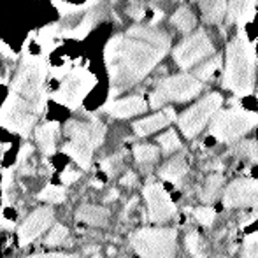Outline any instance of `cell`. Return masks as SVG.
<instances>
[{
    "mask_svg": "<svg viewBox=\"0 0 258 258\" xmlns=\"http://www.w3.org/2000/svg\"><path fill=\"white\" fill-rule=\"evenodd\" d=\"M170 49V35L153 25H134L116 34L104 48L111 97L141 83Z\"/></svg>",
    "mask_w": 258,
    "mask_h": 258,
    "instance_id": "6da1fadb",
    "label": "cell"
},
{
    "mask_svg": "<svg viewBox=\"0 0 258 258\" xmlns=\"http://www.w3.org/2000/svg\"><path fill=\"white\" fill-rule=\"evenodd\" d=\"M46 61L27 56L18 67L11 83V92L0 107V125L28 137L46 105Z\"/></svg>",
    "mask_w": 258,
    "mask_h": 258,
    "instance_id": "7a4b0ae2",
    "label": "cell"
},
{
    "mask_svg": "<svg viewBox=\"0 0 258 258\" xmlns=\"http://www.w3.org/2000/svg\"><path fill=\"white\" fill-rule=\"evenodd\" d=\"M256 78V53L251 42L239 32L227 44L225 53L223 88L237 97L249 95L255 88Z\"/></svg>",
    "mask_w": 258,
    "mask_h": 258,
    "instance_id": "3957f363",
    "label": "cell"
},
{
    "mask_svg": "<svg viewBox=\"0 0 258 258\" xmlns=\"http://www.w3.org/2000/svg\"><path fill=\"white\" fill-rule=\"evenodd\" d=\"M65 134L69 137V143L63 146V153L71 156L81 169H90L93 151L102 144L105 136V126L102 121L71 119L65 123Z\"/></svg>",
    "mask_w": 258,
    "mask_h": 258,
    "instance_id": "277c9868",
    "label": "cell"
},
{
    "mask_svg": "<svg viewBox=\"0 0 258 258\" xmlns=\"http://www.w3.org/2000/svg\"><path fill=\"white\" fill-rule=\"evenodd\" d=\"M258 125V114L242 107L218 111L211 121V136L220 143H235Z\"/></svg>",
    "mask_w": 258,
    "mask_h": 258,
    "instance_id": "5b68a950",
    "label": "cell"
},
{
    "mask_svg": "<svg viewBox=\"0 0 258 258\" xmlns=\"http://www.w3.org/2000/svg\"><path fill=\"white\" fill-rule=\"evenodd\" d=\"M130 244L143 258H174L177 232L174 228H141L132 234Z\"/></svg>",
    "mask_w": 258,
    "mask_h": 258,
    "instance_id": "8992f818",
    "label": "cell"
},
{
    "mask_svg": "<svg viewBox=\"0 0 258 258\" xmlns=\"http://www.w3.org/2000/svg\"><path fill=\"white\" fill-rule=\"evenodd\" d=\"M202 90V83L194 74H174L156 83L150 95V105L158 109L169 102H186L197 97Z\"/></svg>",
    "mask_w": 258,
    "mask_h": 258,
    "instance_id": "52a82bcc",
    "label": "cell"
},
{
    "mask_svg": "<svg viewBox=\"0 0 258 258\" xmlns=\"http://www.w3.org/2000/svg\"><path fill=\"white\" fill-rule=\"evenodd\" d=\"M221 104H223V99H221L220 93L211 92L206 97H202L199 102H195L191 107H188L177 118L179 130L183 132V136L186 139H194L197 134H201L207 123L218 114Z\"/></svg>",
    "mask_w": 258,
    "mask_h": 258,
    "instance_id": "ba28073f",
    "label": "cell"
},
{
    "mask_svg": "<svg viewBox=\"0 0 258 258\" xmlns=\"http://www.w3.org/2000/svg\"><path fill=\"white\" fill-rule=\"evenodd\" d=\"M213 54H214V46L204 28H197L195 32L188 34L172 51L174 61L183 71L195 67L199 61H202L204 58L213 56Z\"/></svg>",
    "mask_w": 258,
    "mask_h": 258,
    "instance_id": "9c48e42d",
    "label": "cell"
},
{
    "mask_svg": "<svg viewBox=\"0 0 258 258\" xmlns=\"http://www.w3.org/2000/svg\"><path fill=\"white\" fill-rule=\"evenodd\" d=\"M148 204V214L153 223H165L176 214V204L170 199L169 191L160 183H148L143 190Z\"/></svg>",
    "mask_w": 258,
    "mask_h": 258,
    "instance_id": "30bf717a",
    "label": "cell"
},
{
    "mask_svg": "<svg viewBox=\"0 0 258 258\" xmlns=\"http://www.w3.org/2000/svg\"><path fill=\"white\" fill-rule=\"evenodd\" d=\"M223 206L228 209H235V207L258 209V179L241 177L232 181L223 194Z\"/></svg>",
    "mask_w": 258,
    "mask_h": 258,
    "instance_id": "8fae6325",
    "label": "cell"
},
{
    "mask_svg": "<svg viewBox=\"0 0 258 258\" xmlns=\"http://www.w3.org/2000/svg\"><path fill=\"white\" fill-rule=\"evenodd\" d=\"M53 209L51 207H39L35 209L27 220L23 221V225L18 230V239H20L21 246H27L28 242H32L35 237L42 234L49 225L53 223Z\"/></svg>",
    "mask_w": 258,
    "mask_h": 258,
    "instance_id": "7c38bea8",
    "label": "cell"
},
{
    "mask_svg": "<svg viewBox=\"0 0 258 258\" xmlns=\"http://www.w3.org/2000/svg\"><path fill=\"white\" fill-rule=\"evenodd\" d=\"M146 109H148V102L143 97L132 95L119 100H111L104 107V111L107 114H111L112 118H132L136 114H143Z\"/></svg>",
    "mask_w": 258,
    "mask_h": 258,
    "instance_id": "4fadbf2b",
    "label": "cell"
},
{
    "mask_svg": "<svg viewBox=\"0 0 258 258\" xmlns=\"http://www.w3.org/2000/svg\"><path fill=\"white\" fill-rule=\"evenodd\" d=\"M174 118H176L174 109L165 107L163 111L156 112L153 116H148V118H143L134 123V132L139 137H146V136H150V134H155V132H158V130L165 128L170 121H174Z\"/></svg>",
    "mask_w": 258,
    "mask_h": 258,
    "instance_id": "5bb4252c",
    "label": "cell"
},
{
    "mask_svg": "<svg viewBox=\"0 0 258 258\" xmlns=\"http://www.w3.org/2000/svg\"><path fill=\"white\" fill-rule=\"evenodd\" d=\"M90 81L86 78H74L71 79L69 83H65L63 86H61L60 93H58V100H60L61 104H65L67 107L74 109L78 107L79 104H81L83 97L86 95V93L90 92Z\"/></svg>",
    "mask_w": 258,
    "mask_h": 258,
    "instance_id": "9a60e30c",
    "label": "cell"
},
{
    "mask_svg": "<svg viewBox=\"0 0 258 258\" xmlns=\"http://www.w3.org/2000/svg\"><path fill=\"white\" fill-rule=\"evenodd\" d=\"M186 172H188V160L184 153L172 156V158L167 163H163L162 169L158 170L160 177L172 184H179L181 179L186 176Z\"/></svg>",
    "mask_w": 258,
    "mask_h": 258,
    "instance_id": "2e32d148",
    "label": "cell"
},
{
    "mask_svg": "<svg viewBox=\"0 0 258 258\" xmlns=\"http://www.w3.org/2000/svg\"><path fill=\"white\" fill-rule=\"evenodd\" d=\"M256 2L258 0H228L227 21L237 25L249 21L256 11Z\"/></svg>",
    "mask_w": 258,
    "mask_h": 258,
    "instance_id": "e0dca14e",
    "label": "cell"
},
{
    "mask_svg": "<svg viewBox=\"0 0 258 258\" xmlns=\"http://www.w3.org/2000/svg\"><path fill=\"white\" fill-rule=\"evenodd\" d=\"M104 13H105V6H102V4H95V6L88 11V14L83 18L81 23H79L76 28H72V30L65 32V35H67V37H72V39L86 37V35L93 30V27L104 18Z\"/></svg>",
    "mask_w": 258,
    "mask_h": 258,
    "instance_id": "ac0fdd59",
    "label": "cell"
},
{
    "mask_svg": "<svg viewBox=\"0 0 258 258\" xmlns=\"http://www.w3.org/2000/svg\"><path fill=\"white\" fill-rule=\"evenodd\" d=\"M202 20L209 25H220L227 18L228 2L227 0H199Z\"/></svg>",
    "mask_w": 258,
    "mask_h": 258,
    "instance_id": "d6986e66",
    "label": "cell"
},
{
    "mask_svg": "<svg viewBox=\"0 0 258 258\" xmlns=\"http://www.w3.org/2000/svg\"><path fill=\"white\" fill-rule=\"evenodd\" d=\"M58 134H60V125L54 121L44 123L35 130V139H37L39 148L44 155H51L54 151V143L58 139Z\"/></svg>",
    "mask_w": 258,
    "mask_h": 258,
    "instance_id": "ffe728a7",
    "label": "cell"
},
{
    "mask_svg": "<svg viewBox=\"0 0 258 258\" xmlns=\"http://www.w3.org/2000/svg\"><path fill=\"white\" fill-rule=\"evenodd\" d=\"M76 218L79 221H85L88 225H95V227H104L109 220V211L100 206H90L85 204L76 211Z\"/></svg>",
    "mask_w": 258,
    "mask_h": 258,
    "instance_id": "44dd1931",
    "label": "cell"
},
{
    "mask_svg": "<svg viewBox=\"0 0 258 258\" xmlns=\"http://www.w3.org/2000/svg\"><path fill=\"white\" fill-rule=\"evenodd\" d=\"M223 183H225V177L221 176L220 172H213L207 176L204 186L199 190V199H201L204 204H211L218 199L220 195L221 188H223Z\"/></svg>",
    "mask_w": 258,
    "mask_h": 258,
    "instance_id": "7402d4cb",
    "label": "cell"
},
{
    "mask_svg": "<svg viewBox=\"0 0 258 258\" xmlns=\"http://www.w3.org/2000/svg\"><path fill=\"white\" fill-rule=\"evenodd\" d=\"M170 23L181 32V34H191L195 32V25H197V16L194 11L186 6H181L176 13L170 16Z\"/></svg>",
    "mask_w": 258,
    "mask_h": 258,
    "instance_id": "603a6c76",
    "label": "cell"
},
{
    "mask_svg": "<svg viewBox=\"0 0 258 258\" xmlns=\"http://www.w3.org/2000/svg\"><path fill=\"white\" fill-rule=\"evenodd\" d=\"M158 156H160V150L153 146V144H137L134 148V158H136V162L143 163V165L156 162Z\"/></svg>",
    "mask_w": 258,
    "mask_h": 258,
    "instance_id": "cb8c5ba5",
    "label": "cell"
},
{
    "mask_svg": "<svg viewBox=\"0 0 258 258\" xmlns=\"http://www.w3.org/2000/svg\"><path fill=\"white\" fill-rule=\"evenodd\" d=\"M184 246H186L188 253L194 258H207L206 256V244L204 239L201 237L199 232H190V234L184 237Z\"/></svg>",
    "mask_w": 258,
    "mask_h": 258,
    "instance_id": "d4e9b609",
    "label": "cell"
},
{
    "mask_svg": "<svg viewBox=\"0 0 258 258\" xmlns=\"http://www.w3.org/2000/svg\"><path fill=\"white\" fill-rule=\"evenodd\" d=\"M220 65H221V58L218 56V54H214L213 58H209V60L206 61V63H202V65H199L197 69H195V78L199 79V81H207V79H211L214 76V72L220 69Z\"/></svg>",
    "mask_w": 258,
    "mask_h": 258,
    "instance_id": "484cf974",
    "label": "cell"
},
{
    "mask_svg": "<svg viewBox=\"0 0 258 258\" xmlns=\"http://www.w3.org/2000/svg\"><path fill=\"white\" fill-rule=\"evenodd\" d=\"M232 153L237 158H248L256 160L258 158V143L256 141H241L232 148Z\"/></svg>",
    "mask_w": 258,
    "mask_h": 258,
    "instance_id": "4316f807",
    "label": "cell"
},
{
    "mask_svg": "<svg viewBox=\"0 0 258 258\" xmlns=\"http://www.w3.org/2000/svg\"><path fill=\"white\" fill-rule=\"evenodd\" d=\"M158 144H160V148H162L163 153H167V155L181 150V141L174 130H167L165 134H162V136L158 137Z\"/></svg>",
    "mask_w": 258,
    "mask_h": 258,
    "instance_id": "83f0119b",
    "label": "cell"
},
{
    "mask_svg": "<svg viewBox=\"0 0 258 258\" xmlns=\"http://www.w3.org/2000/svg\"><path fill=\"white\" fill-rule=\"evenodd\" d=\"M39 199L46 202H53V204H60L65 201V190L61 186H54V184H46L44 190L39 194Z\"/></svg>",
    "mask_w": 258,
    "mask_h": 258,
    "instance_id": "f1b7e54d",
    "label": "cell"
},
{
    "mask_svg": "<svg viewBox=\"0 0 258 258\" xmlns=\"http://www.w3.org/2000/svg\"><path fill=\"white\" fill-rule=\"evenodd\" d=\"M194 214H195V220L201 225H204V227H211V225L214 223V218H216V211L211 206L197 207V209L194 211Z\"/></svg>",
    "mask_w": 258,
    "mask_h": 258,
    "instance_id": "f546056e",
    "label": "cell"
},
{
    "mask_svg": "<svg viewBox=\"0 0 258 258\" xmlns=\"http://www.w3.org/2000/svg\"><path fill=\"white\" fill-rule=\"evenodd\" d=\"M242 258H258V232H253L242 242Z\"/></svg>",
    "mask_w": 258,
    "mask_h": 258,
    "instance_id": "4dcf8cb0",
    "label": "cell"
},
{
    "mask_svg": "<svg viewBox=\"0 0 258 258\" xmlns=\"http://www.w3.org/2000/svg\"><path fill=\"white\" fill-rule=\"evenodd\" d=\"M123 156H125V153H118V155L107 156V158H104L102 162H100V167H102V170L109 177L114 176V172L119 169V165H121V162H123Z\"/></svg>",
    "mask_w": 258,
    "mask_h": 258,
    "instance_id": "1f68e13d",
    "label": "cell"
},
{
    "mask_svg": "<svg viewBox=\"0 0 258 258\" xmlns=\"http://www.w3.org/2000/svg\"><path fill=\"white\" fill-rule=\"evenodd\" d=\"M67 228L63 225H54L53 230L49 232V235L46 237V244L48 246H58L67 239Z\"/></svg>",
    "mask_w": 258,
    "mask_h": 258,
    "instance_id": "d6a6232c",
    "label": "cell"
},
{
    "mask_svg": "<svg viewBox=\"0 0 258 258\" xmlns=\"http://www.w3.org/2000/svg\"><path fill=\"white\" fill-rule=\"evenodd\" d=\"M126 14H128L132 20L141 21L146 16V7H144V4L137 2V0H132V2L128 4V7H126Z\"/></svg>",
    "mask_w": 258,
    "mask_h": 258,
    "instance_id": "836d02e7",
    "label": "cell"
},
{
    "mask_svg": "<svg viewBox=\"0 0 258 258\" xmlns=\"http://www.w3.org/2000/svg\"><path fill=\"white\" fill-rule=\"evenodd\" d=\"M79 176H81V172H78V170H72V169H67V170H63V172H61L60 179H61V183H63V184H71V183H74V181H78Z\"/></svg>",
    "mask_w": 258,
    "mask_h": 258,
    "instance_id": "e575fe53",
    "label": "cell"
},
{
    "mask_svg": "<svg viewBox=\"0 0 258 258\" xmlns=\"http://www.w3.org/2000/svg\"><path fill=\"white\" fill-rule=\"evenodd\" d=\"M32 151H34V150H32V146H30V144H25V146L20 150V155H18V163H23V162H27V160H28V156L32 155Z\"/></svg>",
    "mask_w": 258,
    "mask_h": 258,
    "instance_id": "d590c367",
    "label": "cell"
},
{
    "mask_svg": "<svg viewBox=\"0 0 258 258\" xmlns=\"http://www.w3.org/2000/svg\"><path fill=\"white\" fill-rule=\"evenodd\" d=\"M136 181H137L136 174H134V172H126L125 176L121 177V181H119V183H121L123 186H134V184H136Z\"/></svg>",
    "mask_w": 258,
    "mask_h": 258,
    "instance_id": "8d00e7d4",
    "label": "cell"
},
{
    "mask_svg": "<svg viewBox=\"0 0 258 258\" xmlns=\"http://www.w3.org/2000/svg\"><path fill=\"white\" fill-rule=\"evenodd\" d=\"M0 54H2V56H6V58H16L14 51L2 41V39H0Z\"/></svg>",
    "mask_w": 258,
    "mask_h": 258,
    "instance_id": "74e56055",
    "label": "cell"
},
{
    "mask_svg": "<svg viewBox=\"0 0 258 258\" xmlns=\"http://www.w3.org/2000/svg\"><path fill=\"white\" fill-rule=\"evenodd\" d=\"M30 258H79L78 255H65V253H48V255H34Z\"/></svg>",
    "mask_w": 258,
    "mask_h": 258,
    "instance_id": "f35d334b",
    "label": "cell"
},
{
    "mask_svg": "<svg viewBox=\"0 0 258 258\" xmlns=\"http://www.w3.org/2000/svg\"><path fill=\"white\" fill-rule=\"evenodd\" d=\"M9 183H13V174H11V170H6V172H4V181H2L4 188H9Z\"/></svg>",
    "mask_w": 258,
    "mask_h": 258,
    "instance_id": "ab89813d",
    "label": "cell"
},
{
    "mask_svg": "<svg viewBox=\"0 0 258 258\" xmlns=\"http://www.w3.org/2000/svg\"><path fill=\"white\" fill-rule=\"evenodd\" d=\"M114 199H118V190H111V191H109L107 197H105V201H107V202H112Z\"/></svg>",
    "mask_w": 258,
    "mask_h": 258,
    "instance_id": "60d3db41",
    "label": "cell"
},
{
    "mask_svg": "<svg viewBox=\"0 0 258 258\" xmlns=\"http://www.w3.org/2000/svg\"><path fill=\"white\" fill-rule=\"evenodd\" d=\"M92 186H93V188H102V181L93 179V181H92Z\"/></svg>",
    "mask_w": 258,
    "mask_h": 258,
    "instance_id": "b9f144b4",
    "label": "cell"
},
{
    "mask_svg": "<svg viewBox=\"0 0 258 258\" xmlns=\"http://www.w3.org/2000/svg\"><path fill=\"white\" fill-rule=\"evenodd\" d=\"M100 2H102V0H92V2H90V7H93L95 4H100ZM107 2H116V0H107Z\"/></svg>",
    "mask_w": 258,
    "mask_h": 258,
    "instance_id": "7bdbcfd3",
    "label": "cell"
},
{
    "mask_svg": "<svg viewBox=\"0 0 258 258\" xmlns=\"http://www.w3.org/2000/svg\"><path fill=\"white\" fill-rule=\"evenodd\" d=\"M93 258H100V256H99V255H95V256H93Z\"/></svg>",
    "mask_w": 258,
    "mask_h": 258,
    "instance_id": "ee69618b",
    "label": "cell"
},
{
    "mask_svg": "<svg viewBox=\"0 0 258 258\" xmlns=\"http://www.w3.org/2000/svg\"><path fill=\"white\" fill-rule=\"evenodd\" d=\"M121 258H126V256H121Z\"/></svg>",
    "mask_w": 258,
    "mask_h": 258,
    "instance_id": "f6af8a7d",
    "label": "cell"
}]
</instances>
